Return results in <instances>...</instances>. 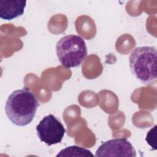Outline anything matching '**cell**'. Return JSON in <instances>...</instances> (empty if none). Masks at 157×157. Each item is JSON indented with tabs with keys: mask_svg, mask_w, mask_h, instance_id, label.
Here are the masks:
<instances>
[{
	"mask_svg": "<svg viewBox=\"0 0 157 157\" xmlns=\"http://www.w3.org/2000/svg\"><path fill=\"white\" fill-rule=\"evenodd\" d=\"M39 105L38 100L28 87L13 91L7 98L5 112L8 119L18 126H25L33 120Z\"/></svg>",
	"mask_w": 157,
	"mask_h": 157,
	"instance_id": "obj_1",
	"label": "cell"
},
{
	"mask_svg": "<svg viewBox=\"0 0 157 157\" xmlns=\"http://www.w3.org/2000/svg\"><path fill=\"white\" fill-rule=\"evenodd\" d=\"M132 75L144 84H149L157 77V52L155 47H137L129 57Z\"/></svg>",
	"mask_w": 157,
	"mask_h": 157,
	"instance_id": "obj_2",
	"label": "cell"
},
{
	"mask_svg": "<svg viewBox=\"0 0 157 157\" xmlns=\"http://www.w3.org/2000/svg\"><path fill=\"white\" fill-rule=\"evenodd\" d=\"M56 52L61 64L66 68L79 66L87 56L84 39L77 35L70 34L61 37L56 45Z\"/></svg>",
	"mask_w": 157,
	"mask_h": 157,
	"instance_id": "obj_3",
	"label": "cell"
},
{
	"mask_svg": "<svg viewBox=\"0 0 157 157\" xmlns=\"http://www.w3.org/2000/svg\"><path fill=\"white\" fill-rule=\"evenodd\" d=\"M36 129L40 141L48 146L60 143L66 132L63 124L52 114L44 117L36 126Z\"/></svg>",
	"mask_w": 157,
	"mask_h": 157,
	"instance_id": "obj_4",
	"label": "cell"
},
{
	"mask_svg": "<svg viewBox=\"0 0 157 157\" xmlns=\"http://www.w3.org/2000/svg\"><path fill=\"white\" fill-rule=\"evenodd\" d=\"M96 157L101 156H136V150L126 139L117 138L102 143L96 150Z\"/></svg>",
	"mask_w": 157,
	"mask_h": 157,
	"instance_id": "obj_5",
	"label": "cell"
},
{
	"mask_svg": "<svg viewBox=\"0 0 157 157\" xmlns=\"http://www.w3.org/2000/svg\"><path fill=\"white\" fill-rule=\"evenodd\" d=\"M26 6V1L0 0V17L12 20L21 16Z\"/></svg>",
	"mask_w": 157,
	"mask_h": 157,
	"instance_id": "obj_6",
	"label": "cell"
},
{
	"mask_svg": "<svg viewBox=\"0 0 157 157\" xmlns=\"http://www.w3.org/2000/svg\"><path fill=\"white\" fill-rule=\"evenodd\" d=\"M90 150L77 145H72L61 150L56 156H93Z\"/></svg>",
	"mask_w": 157,
	"mask_h": 157,
	"instance_id": "obj_7",
	"label": "cell"
}]
</instances>
